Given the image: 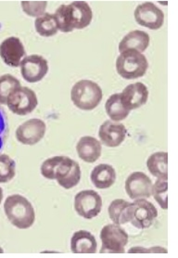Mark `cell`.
<instances>
[{
  "label": "cell",
  "mask_w": 178,
  "mask_h": 258,
  "mask_svg": "<svg viewBox=\"0 0 178 258\" xmlns=\"http://www.w3.org/2000/svg\"><path fill=\"white\" fill-rule=\"evenodd\" d=\"M58 29L69 33L73 29H83L92 22V10L85 1H73L70 5L59 6L54 14Z\"/></svg>",
  "instance_id": "cell-1"
},
{
  "label": "cell",
  "mask_w": 178,
  "mask_h": 258,
  "mask_svg": "<svg viewBox=\"0 0 178 258\" xmlns=\"http://www.w3.org/2000/svg\"><path fill=\"white\" fill-rule=\"evenodd\" d=\"M4 211L11 223L18 229H29L36 220L34 207L28 200L19 194L7 198Z\"/></svg>",
  "instance_id": "cell-2"
},
{
  "label": "cell",
  "mask_w": 178,
  "mask_h": 258,
  "mask_svg": "<svg viewBox=\"0 0 178 258\" xmlns=\"http://www.w3.org/2000/svg\"><path fill=\"white\" fill-rule=\"evenodd\" d=\"M103 97L102 89L90 80L78 81L71 91V99L75 107L83 111L94 110L100 105Z\"/></svg>",
  "instance_id": "cell-3"
},
{
  "label": "cell",
  "mask_w": 178,
  "mask_h": 258,
  "mask_svg": "<svg viewBox=\"0 0 178 258\" xmlns=\"http://www.w3.org/2000/svg\"><path fill=\"white\" fill-rule=\"evenodd\" d=\"M148 62L142 53L128 49L119 55L116 59V70L121 77L132 80L142 77L148 70Z\"/></svg>",
  "instance_id": "cell-4"
},
{
  "label": "cell",
  "mask_w": 178,
  "mask_h": 258,
  "mask_svg": "<svg viewBox=\"0 0 178 258\" xmlns=\"http://www.w3.org/2000/svg\"><path fill=\"white\" fill-rule=\"evenodd\" d=\"M101 253H124L128 234L120 225H106L101 231Z\"/></svg>",
  "instance_id": "cell-5"
},
{
  "label": "cell",
  "mask_w": 178,
  "mask_h": 258,
  "mask_svg": "<svg viewBox=\"0 0 178 258\" xmlns=\"http://www.w3.org/2000/svg\"><path fill=\"white\" fill-rule=\"evenodd\" d=\"M38 104L34 90L26 87H19L9 97L6 105L17 115H27L33 112Z\"/></svg>",
  "instance_id": "cell-6"
},
{
  "label": "cell",
  "mask_w": 178,
  "mask_h": 258,
  "mask_svg": "<svg viewBox=\"0 0 178 258\" xmlns=\"http://www.w3.org/2000/svg\"><path fill=\"white\" fill-rule=\"evenodd\" d=\"M158 217L156 207L146 199H137L131 203L129 222L137 229L149 228Z\"/></svg>",
  "instance_id": "cell-7"
},
{
  "label": "cell",
  "mask_w": 178,
  "mask_h": 258,
  "mask_svg": "<svg viewBox=\"0 0 178 258\" xmlns=\"http://www.w3.org/2000/svg\"><path fill=\"white\" fill-rule=\"evenodd\" d=\"M102 208L101 195L95 190L87 189L78 192L74 199V209L80 217L92 219L100 215Z\"/></svg>",
  "instance_id": "cell-8"
},
{
  "label": "cell",
  "mask_w": 178,
  "mask_h": 258,
  "mask_svg": "<svg viewBox=\"0 0 178 258\" xmlns=\"http://www.w3.org/2000/svg\"><path fill=\"white\" fill-rule=\"evenodd\" d=\"M137 24L150 30L160 29L164 23V14L152 2H144L135 11Z\"/></svg>",
  "instance_id": "cell-9"
},
{
  "label": "cell",
  "mask_w": 178,
  "mask_h": 258,
  "mask_svg": "<svg viewBox=\"0 0 178 258\" xmlns=\"http://www.w3.org/2000/svg\"><path fill=\"white\" fill-rule=\"evenodd\" d=\"M21 74L29 83L41 81L48 72V60L40 55H30L21 61Z\"/></svg>",
  "instance_id": "cell-10"
},
{
  "label": "cell",
  "mask_w": 178,
  "mask_h": 258,
  "mask_svg": "<svg viewBox=\"0 0 178 258\" xmlns=\"http://www.w3.org/2000/svg\"><path fill=\"white\" fill-rule=\"evenodd\" d=\"M152 182L142 172H134L125 181V190L132 200L146 199L152 195Z\"/></svg>",
  "instance_id": "cell-11"
},
{
  "label": "cell",
  "mask_w": 178,
  "mask_h": 258,
  "mask_svg": "<svg viewBox=\"0 0 178 258\" xmlns=\"http://www.w3.org/2000/svg\"><path fill=\"white\" fill-rule=\"evenodd\" d=\"M46 123L41 119L33 118L24 122L16 130V138L24 145H35L44 138Z\"/></svg>",
  "instance_id": "cell-12"
},
{
  "label": "cell",
  "mask_w": 178,
  "mask_h": 258,
  "mask_svg": "<svg viewBox=\"0 0 178 258\" xmlns=\"http://www.w3.org/2000/svg\"><path fill=\"white\" fill-rule=\"evenodd\" d=\"M148 98V88L140 82L128 85L121 93L122 104L128 111L136 110L145 105Z\"/></svg>",
  "instance_id": "cell-13"
},
{
  "label": "cell",
  "mask_w": 178,
  "mask_h": 258,
  "mask_svg": "<svg viewBox=\"0 0 178 258\" xmlns=\"http://www.w3.org/2000/svg\"><path fill=\"white\" fill-rule=\"evenodd\" d=\"M127 134L126 127L123 123L107 120L102 123L99 131L101 143L105 146L118 147L125 141Z\"/></svg>",
  "instance_id": "cell-14"
},
{
  "label": "cell",
  "mask_w": 178,
  "mask_h": 258,
  "mask_svg": "<svg viewBox=\"0 0 178 258\" xmlns=\"http://www.w3.org/2000/svg\"><path fill=\"white\" fill-rule=\"evenodd\" d=\"M25 54L24 45L18 37L11 36L0 45V57L5 64L11 67H19Z\"/></svg>",
  "instance_id": "cell-15"
},
{
  "label": "cell",
  "mask_w": 178,
  "mask_h": 258,
  "mask_svg": "<svg viewBox=\"0 0 178 258\" xmlns=\"http://www.w3.org/2000/svg\"><path fill=\"white\" fill-rule=\"evenodd\" d=\"M101 143L93 137H82L76 145L79 157L86 163H95L101 157Z\"/></svg>",
  "instance_id": "cell-16"
},
{
  "label": "cell",
  "mask_w": 178,
  "mask_h": 258,
  "mask_svg": "<svg viewBox=\"0 0 178 258\" xmlns=\"http://www.w3.org/2000/svg\"><path fill=\"white\" fill-rule=\"evenodd\" d=\"M150 37L148 33L144 31L135 30L128 33L119 44V51L124 52L128 49H134L142 53L149 45Z\"/></svg>",
  "instance_id": "cell-17"
},
{
  "label": "cell",
  "mask_w": 178,
  "mask_h": 258,
  "mask_svg": "<svg viewBox=\"0 0 178 258\" xmlns=\"http://www.w3.org/2000/svg\"><path fill=\"white\" fill-rule=\"evenodd\" d=\"M98 242L95 236L86 230L74 232L71 239V250L73 253H95Z\"/></svg>",
  "instance_id": "cell-18"
},
{
  "label": "cell",
  "mask_w": 178,
  "mask_h": 258,
  "mask_svg": "<svg viewBox=\"0 0 178 258\" xmlns=\"http://www.w3.org/2000/svg\"><path fill=\"white\" fill-rule=\"evenodd\" d=\"M91 181L97 188H109L116 180V173L112 165L101 164L97 165L91 172Z\"/></svg>",
  "instance_id": "cell-19"
},
{
  "label": "cell",
  "mask_w": 178,
  "mask_h": 258,
  "mask_svg": "<svg viewBox=\"0 0 178 258\" xmlns=\"http://www.w3.org/2000/svg\"><path fill=\"white\" fill-rule=\"evenodd\" d=\"M147 166L150 174L160 179L168 178V153L158 152L148 157Z\"/></svg>",
  "instance_id": "cell-20"
},
{
  "label": "cell",
  "mask_w": 178,
  "mask_h": 258,
  "mask_svg": "<svg viewBox=\"0 0 178 258\" xmlns=\"http://www.w3.org/2000/svg\"><path fill=\"white\" fill-rule=\"evenodd\" d=\"M131 203L123 199H116L109 206V216L116 225H124L129 222Z\"/></svg>",
  "instance_id": "cell-21"
},
{
  "label": "cell",
  "mask_w": 178,
  "mask_h": 258,
  "mask_svg": "<svg viewBox=\"0 0 178 258\" xmlns=\"http://www.w3.org/2000/svg\"><path fill=\"white\" fill-rule=\"evenodd\" d=\"M108 116L114 122L125 120L129 115L130 111L125 109L121 101V94H113L108 99L105 104Z\"/></svg>",
  "instance_id": "cell-22"
},
{
  "label": "cell",
  "mask_w": 178,
  "mask_h": 258,
  "mask_svg": "<svg viewBox=\"0 0 178 258\" xmlns=\"http://www.w3.org/2000/svg\"><path fill=\"white\" fill-rule=\"evenodd\" d=\"M35 27L36 32L45 37L56 35L59 30L53 14L50 13H45L40 17L36 18Z\"/></svg>",
  "instance_id": "cell-23"
},
{
  "label": "cell",
  "mask_w": 178,
  "mask_h": 258,
  "mask_svg": "<svg viewBox=\"0 0 178 258\" xmlns=\"http://www.w3.org/2000/svg\"><path fill=\"white\" fill-rule=\"evenodd\" d=\"M19 87H21V83L12 75L0 77V104H7L9 97Z\"/></svg>",
  "instance_id": "cell-24"
},
{
  "label": "cell",
  "mask_w": 178,
  "mask_h": 258,
  "mask_svg": "<svg viewBox=\"0 0 178 258\" xmlns=\"http://www.w3.org/2000/svg\"><path fill=\"white\" fill-rule=\"evenodd\" d=\"M16 164L13 159L7 154L0 155V183H7L15 176Z\"/></svg>",
  "instance_id": "cell-25"
},
{
  "label": "cell",
  "mask_w": 178,
  "mask_h": 258,
  "mask_svg": "<svg viewBox=\"0 0 178 258\" xmlns=\"http://www.w3.org/2000/svg\"><path fill=\"white\" fill-rule=\"evenodd\" d=\"M152 194L154 199L162 209H168V182L167 179H160L156 181L152 187Z\"/></svg>",
  "instance_id": "cell-26"
},
{
  "label": "cell",
  "mask_w": 178,
  "mask_h": 258,
  "mask_svg": "<svg viewBox=\"0 0 178 258\" xmlns=\"http://www.w3.org/2000/svg\"><path fill=\"white\" fill-rule=\"evenodd\" d=\"M22 8L27 15L32 17H40L45 14L48 6L47 1H22Z\"/></svg>",
  "instance_id": "cell-27"
},
{
  "label": "cell",
  "mask_w": 178,
  "mask_h": 258,
  "mask_svg": "<svg viewBox=\"0 0 178 258\" xmlns=\"http://www.w3.org/2000/svg\"><path fill=\"white\" fill-rule=\"evenodd\" d=\"M9 135V123L6 112L0 107V153L3 151Z\"/></svg>",
  "instance_id": "cell-28"
},
{
  "label": "cell",
  "mask_w": 178,
  "mask_h": 258,
  "mask_svg": "<svg viewBox=\"0 0 178 258\" xmlns=\"http://www.w3.org/2000/svg\"><path fill=\"white\" fill-rule=\"evenodd\" d=\"M2 200H3V190H2V188H0V204H1Z\"/></svg>",
  "instance_id": "cell-29"
},
{
  "label": "cell",
  "mask_w": 178,
  "mask_h": 258,
  "mask_svg": "<svg viewBox=\"0 0 178 258\" xmlns=\"http://www.w3.org/2000/svg\"><path fill=\"white\" fill-rule=\"evenodd\" d=\"M2 252H3V250H2V249H1V247H0V253H2Z\"/></svg>",
  "instance_id": "cell-30"
}]
</instances>
